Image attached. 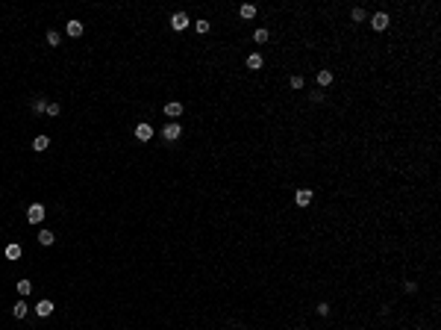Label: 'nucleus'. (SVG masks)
Masks as SVG:
<instances>
[{"instance_id": "obj_6", "label": "nucleus", "mask_w": 441, "mask_h": 330, "mask_svg": "<svg viewBox=\"0 0 441 330\" xmlns=\"http://www.w3.org/2000/svg\"><path fill=\"white\" fill-rule=\"evenodd\" d=\"M44 218H47V206H44L41 200H35V203L27 206V221H30V224H41Z\"/></svg>"}, {"instance_id": "obj_22", "label": "nucleus", "mask_w": 441, "mask_h": 330, "mask_svg": "<svg viewBox=\"0 0 441 330\" xmlns=\"http://www.w3.org/2000/svg\"><path fill=\"white\" fill-rule=\"evenodd\" d=\"M47 44H50V47H59V44H62V35L56 33V30H47Z\"/></svg>"}, {"instance_id": "obj_1", "label": "nucleus", "mask_w": 441, "mask_h": 330, "mask_svg": "<svg viewBox=\"0 0 441 330\" xmlns=\"http://www.w3.org/2000/svg\"><path fill=\"white\" fill-rule=\"evenodd\" d=\"M391 21H394L391 9H377V12H371V15H368V24H365V27H368L374 35H382V33H388Z\"/></svg>"}, {"instance_id": "obj_21", "label": "nucleus", "mask_w": 441, "mask_h": 330, "mask_svg": "<svg viewBox=\"0 0 441 330\" xmlns=\"http://www.w3.org/2000/svg\"><path fill=\"white\" fill-rule=\"evenodd\" d=\"M44 115H47V118H59V115H62V103L50 100V103H47V109H44Z\"/></svg>"}, {"instance_id": "obj_23", "label": "nucleus", "mask_w": 441, "mask_h": 330, "mask_svg": "<svg viewBox=\"0 0 441 330\" xmlns=\"http://www.w3.org/2000/svg\"><path fill=\"white\" fill-rule=\"evenodd\" d=\"M238 330H253V328H238Z\"/></svg>"}, {"instance_id": "obj_18", "label": "nucleus", "mask_w": 441, "mask_h": 330, "mask_svg": "<svg viewBox=\"0 0 441 330\" xmlns=\"http://www.w3.org/2000/svg\"><path fill=\"white\" fill-rule=\"evenodd\" d=\"M32 286H35L32 280H27V277H21V280L15 283V292H18V295H21V298H27V295H30V292H32Z\"/></svg>"}, {"instance_id": "obj_11", "label": "nucleus", "mask_w": 441, "mask_h": 330, "mask_svg": "<svg viewBox=\"0 0 441 330\" xmlns=\"http://www.w3.org/2000/svg\"><path fill=\"white\" fill-rule=\"evenodd\" d=\"M3 257H6L9 263H18V260L24 257V245H21V242H9V245L3 248Z\"/></svg>"}, {"instance_id": "obj_16", "label": "nucleus", "mask_w": 441, "mask_h": 330, "mask_svg": "<svg viewBox=\"0 0 441 330\" xmlns=\"http://www.w3.org/2000/svg\"><path fill=\"white\" fill-rule=\"evenodd\" d=\"M35 242H38L41 248H50V245L56 242V233H53V230H47V227H44V230H38V233H35Z\"/></svg>"}, {"instance_id": "obj_8", "label": "nucleus", "mask_w": 441, "mask_h": 330, "mask_svg": "<svg viewBox=\"0 0 441 330\" xmlns=\"http://www.w3.org/2000/svg\"><path fill=\"white\" fill-rule=\"evenodd\" d=\"M32 310H35V316H38V319H50V316H53V310H56V304H53L50 298H41L38 304H32Z\"/></svg>"}, {"instance_id": "obj_20", "label": "nucleus", "mask_w": 441, "mask_h": 330, "mask_svg": "<svg viewBox=\"0 0 441 330\" xmlns=\"http://www.w3.org/2000/svg\"><path fill=\"white\" fill-rule=\"evenodd\" d=\"M209 30H212V24H209L206 18H197V21H194V33L197 35H209Z\"/></svg>"}, {"instance_id": "obj_14", "label": "nucleus", "mask_w": 441, "mask_h": 330, "mask_svg": "<svg viewBox=\"0 0 441 330\" xmlns=\"http://www.w3.org/2000/svg\"><path fill=\"white\" fill-rule=\"evenodd\" d=\"M132 136H135L138 142H150V139H153V127H150L147 121H141V124H135V130H132Z\"/></svg>"}, {"instance_id": "obj_13", "label": "nucleus", "mask_w": 441, "mask_h": 330, "mask_svg": "<svg viewBox=\"0 0 441 330\" xmlns=\"http://www.w3.org/2000/svg\"><path fill=\"white\" fill-rule=\"evenodd\" d=\"M65 33L71 35V38H83V33H86V24H83L80 18H71V21L65 24Z\"/></svg>"}, {"instance_id": "obj_2", "label": "nucleus", "mask_w": 441, "mask_h": 330, "mask_svg": "<svg viewBox=\"0 0 441 330\" xmlns=\"http://www.w3.org/2000/svg\"><path fill=\"white\" fill-rule=\"evenodd\" d=\"M321 189H324V186H321ZM315 195H318V189H312V186L294 189V206H297V209H309V206L315 203Z\"/></svg>"}, {"instance_id": "obj_19", "label": "nucleus", "mask_w": 441, "mask_h": 330, "mask_svg": "<svg viewBox=\"0 0 441 330\" xmlns=\"http://www.w3.org/2000/svg\"><path fill=\"white\" fill-rule=\"evenodd\" d=\"M30 109H32V115H44V109H47V98H32Z\"/></svg>"}, {"instance_id": "obj_9", "label": "nucleus", "mask_w": 441, "mask_h": 330, "mask_svg": "<svg viewBox=\"0 0 441 330\" xmlns=\"http://www.w3.org/2000/svg\"><path fill=\"white\" fill-rule=\"evenodd\" d=\"M238 18L247 21V24H253V21L259 18V6H256V3H238Z\"/></svg>"}, {"instance_id": "obj_15", "label": "nucleus", "mask_w": 441, "mask_h": 330, "mask_svg": "<svg viewBox=\"0 0 441 330\" xmlns=\"http://www.w3.org/2000/svg\"><path fill=\"white\" fill-rule=\"evenodd\" d=\"M30 148L35 151V154H44V151L50 148V136H47V133H38V136L32 139V145H30Z\"/></svg>"}, {"instance_id": "obj_10", "label": "nucleus", "mask_w": 441, "mask_h": 330, "mask_svg": "<svg viewBox=\"0 0 441 330\" xmlns=\"http://www.w3.org/2000/svg\"><path fill=\"white\" fill-rule=\"evenodd\" d=\"M250 41L253 44H259V47H265L268 41H271V27H253V33H250Z\"/></svg>"}, {"instance_id": "obj_4", "label": "nucleus", "mask_w": 441, "mask_h": 330, "mask_svg": "<svg viewBox=\"0 0 441 330\" xmlns=\"http://www.w3.org/2000/svg\"><path fill=\"white\" fill-rule=\"evenodd\" d=\"M191 24H194V21L189 18V12H183V9H180V12H174V15L168 18V27H171L174 33H186Z\"/></svg>"}, {"instance_id": "obj_17", "label": "nucleus", "mask_w": 441, "mask_h": 330, "mask_svg": "<svg viewBox=\"0 0 441 330\" xmlns=\"http://www.w3.org/2000/svg\"><path fill=\"white\" fill-rule=\"evenodd\" d=\"M183 112H186V106H183L180 100H168V103H165V115H168V118H180Z\"/></svg>"}, {"instance_id": "obj_3", "label": "nucleus", "mask_w": 441, "mask_h": 330, "mask_svg": "<svg viewBox=\"0 0 441 330\" xmlns=\"http://www.w3.org/2000/svg\"><path fill=\"white\" fill-rule=\"evenodd\" d=\"M312 83H315L318 89H330V86L335 83V68H332V62L324 65V68H318L315 77H312Z\"/></svg>"}, {"instance_id": "obj_5", "label": "nucleus", "mask_w": 441, "mask_h": 330, "mask_svg": "<svg viewBox=\"0 0 441 330\" xmlns=\"http://www.w3.org/2000/svg\"><path fill=\"white\" fill-rule=\"evenodd\" d=\"M159 136H162V142H180L183 139V124L180 121H168V124H162Z\"/></svg>"}, {"instance_id": "obj_12", "label": "nucleus", "mask_w": 441, "mask_h": 330, "mask_svg": "<svg viewBox=\"0 0 441 330\" xmlns=\"http://www.w3.org/2000/svg\"><path fill=\"white\" fill-rule=\"evenodd\" d=\"M30 316V304H27V298H18L15 304H12V319H18V322H24Z\"/></svg>"}, {"instance_id": "obj_7", "label": "nucleus", "mask_w": 441, "mask_h": 330, "mask_svg": "<svg viewBox=\"0 0 441 330\" xmlns=\"http://www.w3.org/2000/svg\"><path fill=\"white\" fill-rule=\"evenodd\" d=\"M262 68H265V53H262V50H250V53L244 56V71L256 74V71H262Z\"/></svg>"}]
</instances>
